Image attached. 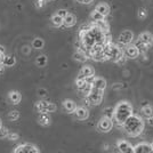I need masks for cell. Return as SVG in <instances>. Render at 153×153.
<instances>
[{"instance_id": "obj_31", "label": "cell", "mask_w": 153, "mask_h": 153, "mask_svg": "<svg viewBox=\"0 0 153 153\" xmlns=\"http://www.w3.org/2000/svg\"><path fill=\"white\" fill-rule=\"evenodd\" d=\"M37 64H38L39 66H45L46 64H47V56L46 55H40V56H38V58H37Z\"/></svg>"}, {"instance_id": "obj_28", "label": "cell", "mask_w": 153, "mask_h": 153, "mask_svg": "<svg viewBox=\"0 0 153 153\" xmlns=\"http://www.w3.org/2000/svg\"><path fill=\"white\" fill-rule=\"evenodd\" d=\"M147 15H149V12L145 7H140L138 8V12H137V19L140 21H144V19H147Z\"/></svg>"}, {"instance_id": "obj_26", "label": "cell", "mask_w": 153, "mask_h": 153, "mask_svg": "<svg viewBox=\"0 0 153 153\" xmlns=\"http://www.w3.org/2000/svg\"><path fill=\"white\" fill-rule=\"evenodd\" d=\"M90 19H91L94 23H96V22H100V21H104L105 17L103 16L102 14L98 13L96 9H94V10L90 13Z\"/></svg>"}, {"instance_id": "obj_16", "label": "cell", "mask_w": 153, "mask_h": 153, "mask_svg": "<svg viewBox=\"0 0 153 153\" xmlns=\"http://www.w3.org/2000/svg\"><path fill=\"white\" fill-rule=\"evenodd\" d=\"M133 152L134 153H151L152 152V146H151L150 143L142 142V143L136 144V145L133 147Z\"/></svg>"}, {"instance_id": "obj_6", "label": "cell", "mask_w": 153, "mask_h": 153, "mask_svg": "<svg viewBox=\"0 0 153 153\" xmlns=\"http://www.w3.org/2000/svg\"><path fill=\"white\" fill-rule=\"evenodd\" d=\"M103 47L104 45H97L94 46L93 48H90L89 51H87V55L88 57H90L91 59H94L96 62H103V61H106L105 55H104V51H103Z\"/></svg>"}, {"instance_id": "obj_14", "label": "cell", "mask_w": 153, "mask_h": 153, "mask_svg": "<svg viewBox=\"0 0 153 153\" xmlns=\"http://www.w3.org/2000/svg\"><path fill=\"white\" fill-rule=\"evenodd\" d=\"M94 76H95V70H94V68L91 65H85V66H82L81 70L79 71V74H78V76L85 78V79H87L89 81Z\"/></svg>"}, {"instance_id": "obj_25", "label": "cell", "mask_w": 153, "mask_h": 153, "mask_svg": "<svg viewBox=\"0 0 153 153\" xmlns=\"http://www.w3.org/2000/svg\"><path fill=\"white\" fill-rule=\"evenodd\" d=\"M51 24L54 26H56V27H61V26L63 25V17L58 16L57 14H54L51 16Z\"/></svg>"}, {"instance_id": "obj_4", "label": "cell", "mask_w": 153, "mask_h": 153, "mask_svg": "<svg viewBox=\"0 0 153 153\" xmlns=\"http://www.w3.org/2000/svg\"><path fill=\"white\" fill-rule=\"evenodd\" d=\"M103 51H104V55H105L106 61H112V62H114L115 64H119V65L125 64L127 61V58L123 54V49L120 47V45L113 44L111 40H108V42L104 45Z\"/></svg>"}, {"instance_id": "obj_27", "label": "cell", "mask_w": 153, "mask_h": 153, "mask_svg": "<svg viewBox=\"0 0 153 153\" xmlns=\"http://www.w3.org/2000/svg\"><path fill=\"white\" fill-rule=\"evenodd\" d=\"M16 64V58L14 56H4V59H2V65L5 66H14Z\"/></svg>"}, {"instance_id": "obj_12", "label": "cell", "mask_w": 153, "mask_h": 153, "mask_svg": "<svg viewBox=\"0 0 153 153\" xmlns=\"http://www.w3.org/2000/svg\"><path fill=\"white\" fill-rule=\"evenodd\" d=\"M73 114H74V118L76 120L83 121V120H87L89 118V111L85 106H76V110L73 111Z\"/></svg>"}, {"instance_id": "obj_19", "label": "cell", "mask_w": 153, "mask_h": 153, "mask_svg": "<svg viewBox=\"0 0 153 153\" xmlns=\"http://www.w3.org/2000/svg\"><path fill=\"white\" fill-rule=\"evenodd\" d=\"M76 24V16L74 14L68 13V15L63 19V25L65 27H72Z\"/></svg>"}, {"instance_id": "obj_33", "label": "cell", "mask_w": 153, "mask_h": 153, "mask_svg": "<svg viewBox=\"0 0 153 153\" xmlns=\"http://www.w3.org/2000/svg\"><path fill=\"white\" fill-rule=\"evenodd\" d=\"M8 133L9 131H8V129L6 127H4V126L0 127V138H6Z\"/></svg>"}, {"instance_id": "obj_42", "label": "cell", "mask_w": 153, "mask_h": 153, "mask_svg": "<svg viewBox=\"0 0 153 153\" xmlns=\"http://www.w3.org/2000/svg\"><path fill=\"white\" fill-rule=\"evenodd\" d=\"M0 127H1V120H0Z\"/></svg>"}, {"instance_id": "obj_36", "label": "cell", "mask_w": 153, "mask_h": 153, "mask_svg": "<svg viewBox=\"0 0 153 153\" xmlns=\"http://www.w3.org/2000/svg\"><path fill=\"white\" fill-rule=\"evenodd\" d=\"M45 4H46V0H38V1H37V6H38L39 8L45 6Z\"/></svg>"}, {"instance_id": "obj_7", "label": "cell", "mask_w": 153, "mask_h": 153, "mask_svg": "<svg viewBox=\"0 0 153 153\" xmlns=\"http://www.w3.org/2000/svg\"><path fill=\"white\" fill-rule=\"evenodd\" d=\"M113 128V120L112 118L103 115L97 122V130L100 133H110Z\"/></svg>"}, {"instance_id": "obj_5", "label": "cell", "mask_w": 153, "mask_h": 153, "mask_svg": "<svg viewBox=\"0 0 153 153\" xmlns=\"http://www.w3.org/2000/svg\"><path fill=\"white\" fill-rule=\"evenodd\" d=\"M103 97H104V91L95 89V88H91L89 93L86 95V101H87L88 104H90V105L97 106V105H100V104L102 103Z\"/></svg>"}, {"instance_id": "obj_18", "label": "cell", "mask_w": 153, "mask_h": 153, "mask_svg": "<svg viewBox=\"0 0 153 153\" xmlns=\"http://www.w3.org/2000/svg\"><path fill=\"white\" fill-rule=\"evenodd\" d=\"M95 9L100 14H102L103 16L106 19L108 16V14L111 12V8H110V5H108V2H105V1H102V2H100V4H97L95 7Z\"/></svg>"}, {"instance_id": "obj_11", "label": "cell", "mask_w": 153, "mask_h": 153, "mask_svg": "<svg viewBox=\"0 0 153 153\" xmlns=\"http://www.w3.org/2000/svg\"><path fill=\"white\" fill-rule=\"evenodd\" d=\"M90 83H91V88L102 90V91H104V90L106 89V87H108V81H106V79L103 78V76H94L91 78V80H90Z\"/></svg>"}, {"instance_id": "obj_9", "label": "cell", "mask_w": 153, "mask_h": 153, "mask_svg": "<svg viewBox=\"0 0 153 153\" xmlns=\"http://www.w3.org/2000/svg\"><path fill=\"white\" fill-rule=\"evenodd\" d=\"M135 39V34L131 30H123L118 37V42L120 46H126L131 44Z\"/></svg>"}, {"instance_id": "obj_22", "label": "cell", "mask_w": 153, "mask_h": 153, "mask_svg": "<svg viewBox=\"0 0 153 153\" xmlns=\"http://www.w3.org/2000/svg\"><path fill=\"white\" fill-rule=\"evenodd\" d=\"M62 105H63V108L68 113H73V111H74L76 108V102L72 101V100H65V101H63Z\"/></svg>"}, {"instance_id": "obj_15", "label": "cell", "mask_w": 153, "mask_h": 153, "mask_svg": "<svg viewBox=\"0 0 153 153\" xmlns=\"http://www.w3.org/2000/svg\"><path fill=\"white\" fill-rule=\"evenodd\" d=\"M133 145L125 140H117V149L118 151L121 153H131L133 152Z\"/></svg>"}, {"instance_id": "obj_29", "label": "cell", "mask_w": 153, "mask_h": 153, "mask_svg": "<svg viewBox=\"0 0 153 153\" xmlns=\"http://www.w3.org/2000/svg\"><path fill=\"white\" fill-rule=\"evenodd\" d=\"M32 46H33V48H36V49H42L44 46H45V41L41 38H36L32 41Z\"/></svg>"}, {"instance_id": "obj_1", "label": "cell", "mask_w": 153, "mask_h": 153, "mask_svg": "<svg viewBox=\"0 0 153 153\" xmlns=\"http://www.w3.org/2000/svg\"><path fill=\"white\" fill-rule=\"evenodd\" d=\"M79 39L82 48H85L86 51H88L94 46L105 45L110 40V37L108 36V31L103 30L102 27L97 26L96 24H91L80 27Z\"/></svg>"}, {"instance_id": "obj_24", "label": "cell", "mask_w": 153, "mask_h": 153, "mask_svg": "<svg viewBox=\"0 0 153 153\" xmlns=\"http://www.w3.org/2000/svg\"><path fill=\"white\" fill-rule=\"evenodd\" d=\"M9 100H10V102L13 103V104H19L21 102V100H22V95H21V93L19 91H16V90H13V91H10L9 93Z\"/></svg>"}, {"instance_id": "obj_39", "label": "cell", "mask_w": 153, "mask_h": 153, "mask_svg": "<svg viewBox=\"0 0 153 153\" xmlns=\"http://www.w3.org/2000/svg\"><path fill=\"white\" fill-rule=\"evenodd\" d=\"M146 120H147V122H149V125L153 127V117L152 118H149V119H146Z\"/></svg>"}, {"instance_id": "obj_2", "label": "cell", "mask_w": 153, "mask_h": 153, "mask_svg": "<svg viewBox=\"0 0 153 153\" xmlns=\"http://www.w3.org/2000/svg\"><path fill=\"white\" fill-rule=\"evenodd\" d=\"M133 113H134V108H133V104L129 101H120V102H118L115 104L114 108H113V113H112L113 123L121 127L123 125V122L126 121Z\"/></svg>"}, {"instance_id": "obj_41", "label": "cell", "mask_w": 153, "mask_h": 153, "mask_svg": "<svg viewBox=\"0 0 153 153\" xmlns=\"http://www.w3.org/2000/svg\"><path fill=\"white\" fill-rule=\"evenodd\" d=\"M151 146H152V152H153V143H151Z\"/></svg>"}, {"instance_id": "obj_8", "label": "cell", "mask_w": 153, "mask_h": 153, "mask_svg": "<svg viewBox=\"0 0 153 153\" xmlns=\"http://www.w3.org/2000/svg\"><path fill=\"white\" fill-rule=\"evenodd\" d=\"M122 49H123V54H125V56H126L127 59H136L140 54L138 48H137V46L134 45L133 42L123 46Z\"/></svg>"}, {"instance_id": "obj_3", "label": "cell", "mask_w": 153, "mask_h": 153, "mask_svg": "<svg viewBox=\"0 0 153 153\" xmlns=\"http://www.w3.org/2000/svg\"><path fill=\"white\" fill-rule=\"evenodd\" d=\"M121 127L123 129V131L128 136H130V137H138L144 131L145 122L143 120V118H140V115L133 113L126 121L123 122V125H122Z\"/></svg>"}, {"instance_id": "obj_38", "label": "cell", "mask_w": 153, "mask_h": 153, "mask_svg": "<svg viewBox=\"0 0 153 153\" xmlns=\"http://www.w3.org/2000/svg\"><path fill=\"white\" fill-rule=\"evenodd\" d=\"M39 95L40 96H45V95H47V91H46L45 89H39Z\"/></svg>"}, {"instance_id": "obj_10", "label": "cell", "mask_w": 153, "mask_h": 153, "mask_svg": "<svg viewBox=\"0 0 153 153\" xmlns=\"http://www.w3.org/2000/svg\"><path fill=\"white\" fill-rule=\"evenodd\" d=\"M36 108L38 112H47V113H51L55 112L57 106L51 102H46V101H40L36 104Z\"/></svg>"}, {"instance_id": "obj_20", "label": "cell", "mask_w": 153, "mask_h": 153, "mask_svg": "<svg viewBox=\"0 0 153 153\" xmlns=\"http://www.w3.org/2000/svg\"><path fill=\"white\" fill-rule=\"evenodd\" d=\"M38 122L41 125V126H49L51 123V118L49 113L47 112H39V117H38Z\"/></svg>"}, {"instance_id": "obj_30", "label": "cell", "mask_w": 153, "mask_h": 153, "mask_svg": "<svg viewBox=\"0 0 153 153\" xmlns=\"http://www.w3.org/2000/svg\"><path fill=\"white\" fill-rule=\"evenodd\" d=\"M135 45L137 46V48H138V51H140V54H145V53H146V51H149V49H150L149 47H146V46L144 45V44H142V42H140L138 40H137V42H136Z\"/></svg>"}, {"instance_id": "obj_23", "label": "cell", "mask_w": 153, "mask_h": 153, "mask_svg": "<svg viewBox=\"0 0 153 153\" xmlns=\"http://www.w3.org/2000/svg\"><path fill=\"white\" fill-rule=\"evenodd\" d=\"M73 58L78 61V62H86L88 59V55H87V51H81V49H78V51L73 54Z\"/></svg>"}, {"instance_id": "obj_35", "label": "cell", "mask_w": 153, "mask_h": 153, "mask_svg": "<svg viewBox=\"0 0 153 153\" xmlns=\"http://www.w3.org/2000/svg\"><path fill=\"white\" fill-rule=\"evenodd\" d=\"M68 13H69V12H68L66 9H58L57 12H56V14H57L58 16H61V17H63V19L68 15Z\"/></svg>"}, {"instance_id": "obj_40", "label": "cell", "mask_w": 153, "mask_h": 153, "mask_svg": "<svg viewBox=\"0 0 153 153\" xmlns=\"http://www.w3.org/2000/svg\"><path fill=\"white\" fill-rule=\"evenodd\" d=\"M4 56H5V53H1V51H0V64H2V59H4Z\"/></svg>"}, {"instance_id": "obj_37", "label": "cell", "mask_w": 153, "mask_h": 153, "mask_svg": "<svg viewBox=\"0 0 153 153\" xmlns=\"http://www.w3.org/2000/svg\"><path fill=\"white\" fill-rule=\"evenodd\" d=\"M79 4H83V5H88L90 2H93L94 0H76Z\"/></svg>"}, {"instance_id": "obj_21", "label": "cell", "mask_w": 153, "mask_h": 153, "mask_svg": "<svg viewBox=\"0 0 153 153\" xmlns=\"http://www.w3.org/2000/svg\"><path fill=\"white\" fill-rule=\"evenodd\" d=\"M140 112L143 117L145 119H149V118H152L153 117V105L151 104H144L142 108H140Z\"/></svg>"}, {"instance_id": "obj_32", "label": "cell", "mask_w": 153, "mask_h": 153, "mask_svg": "<svg viewBox=\"0 0 153 153\" xmlns=\"http://www.w3.org/2000/svg\"><path fill=\"white\" fill-rule=\"evenodd\" d=\"M8 117H9L10 120L15 121V120H17V119L19 118V111H16V110H14V111H12V112H9Z\"/></svg>"}, {"instance_id": "obj_34", "label": "cell", "mask_w": 153, "mask_h": 153, "mask_svg": "<svg viewBox=\"0 0 153 153\" xmlns=\"http://www.w3.org/2000/svg\"><path fill=\"white\" fill-rule=\"evenodd\" d=\"M6 138H8V140H19V135L15 134V133H8Z\"/></svg>"}, {"instance_id": "obj_17", "label": "cell", "mask_w": 153, "mask_h": 153, "mask_svg": "<svg viewBox=\"0 0 153 153\" xmlns=\"http://www.w3.org/2000/svg\"><path fill=\"white\" fill-rule=\"evenodd\" d=\"M14 152H32V153H39L40 150L36 145H32V144H22V145H19L14 150Z\"/></svg>"}, {"instance_id": "obj_13", "label": "cell", "mask_w": 153, "mask_h": 153, "mask_svg": "<svg viewBox=\"0 0 153 153\" xmlns=\"http://www.w3.org/2000/svg\"><path fill=\"white\" fill-rule=\"evenodd\" d=\"M138 41L142 42V44H144L149 48H151L153 46V33H151V32L149 31L142 32L140 36H138Z\"/></svg>"}]
</instances>
